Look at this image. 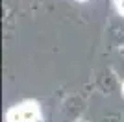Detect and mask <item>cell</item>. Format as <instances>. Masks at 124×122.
I'll list each match as a JSON object with an SVG mask.
<instances>
[{
	"instance_id": "cell-1",
	"label": "cell",
	"mask_w": 124,
	"mask_h": 122,
	"mask_svg": "<svg viewBox=\"0 0 124 122\" xmlns=\"http://www.w3.org/2000/svg\"><path fill=\"white\" fill-rule=\"evenodd\" d=\"M41 113L35 102H26L8 111V122H39Z\"/></svg>"
},
{
	"instance_id": "cell-2",
	"label": "cell",
	"mask_w": 124,
	"mask_h": 122,
	"mask_svg": "<svg viewBox=\"0 0 124 122\" xmlns=\"http://www.w3.org/2000/svg\"><path fill=\"white\" fill-rule=\"evenodd\" d=\"M117 6H119V9L124 13V0H117Z\"/></svg>"
},
{
	"instance_id": "cell-3",
	"label": "cell",
	"mask_w": 124,
	"mask_h": 122,
	"mask_svg": "<svg viewBox=\"0 0 124 122\" xmlns=\"http://www.w3.org/2000/svg\"><path fill=\"white\" fill-rule=\"evenodd\" d=\"M122 96H124V85H122Z\"/></svg>"
},
{
	"instance_id": "cell-4",
	"label": "cell",
	"mask_w": 124,
	"mask_h": 122,
	"mask_svg": "<svg viewBox=\"0 0 124 122\" xmlns=\"http://www.w3.org/2000/svg\"><path fill=\"white\" fill-rule=\"evenodd\" d=\"M78 122H85V120H78Z\"/></svg>"
}]
</instances>
